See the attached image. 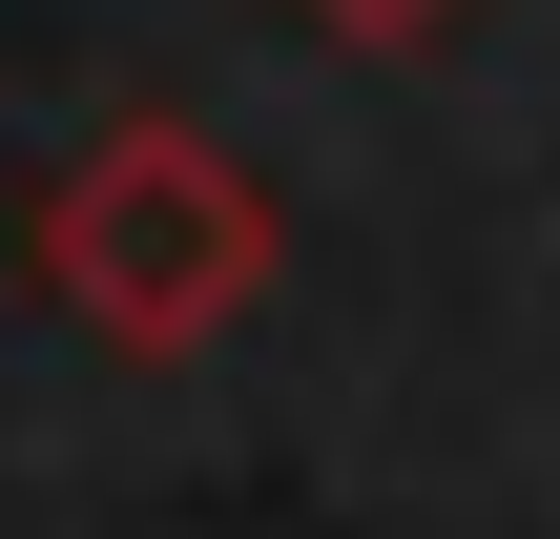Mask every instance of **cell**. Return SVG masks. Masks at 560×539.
Listing matches in <instances>:
<instances>
[{"label":"cell","mask_w":560,"mask_h":539,"mask_svg":"<svg viewBox=\"0 0 560 539\" xmlns=\"http://www.w3.org/2000/svg\"><path fill=\"white\" fill-rule=\"evenodd\" d=\"M270 249H291V208H270L208 125H104V145L42 187V291H62L104 353H208V332H249Z\"/></svg>","instance_id":"1"},{"label":"cell","mask_w":560,"mask_h":539,"mask_svg":"<svg viewBox=\"0 0 560 539\" xmlns=\"http://www.w3.org/2000/svg\"><path fill=\"white\" fill-rule=\"evenodd\" d=\"M291 21H332V42H436L457 0H291Z\"/></svg>","instance_id":"2"}]
</instances>
